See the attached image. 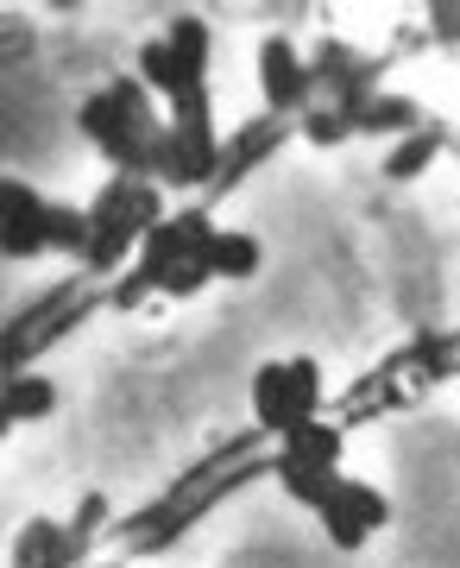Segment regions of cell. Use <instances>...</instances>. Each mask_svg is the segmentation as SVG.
Listing matches in <instances>:
<instances>
[{
  "label": "cell",
  "mask_w": 460,
  "mask_h": 568,
  "mask_svg": "<svg viewBox=\"0 0 460 568\" xmlns=\"http://www.w3.org/2000/svg\"><path fill=\"white\" fill-rule=\"evenodd\" d=\"M202 260L215 278H253L259 272V241L253 234H215V241L202 246Z\"/></svg>",
  "instance_id": "obj_11"
},
{
  "label": "cell",
  "mask_w": 460,
  "mask_h": 568,
  "mask_svg": "<svg viewBox=\"0 0 460 568\" xmlns=\"http://www.w3.org/2000/svg\"><path fill=\"white\" fill-rule=\"evenodd\" d=\"M171 121H159V108H152V89L133 77L108 82L101 95L82 102V133L108 152V159L121 164V171H140L145 178V159H152V140H159Z\"/></svg>",
  "instance_id": "obj_1"
},
{
  "label": "cell",
  "mask_w": 460,
  "mask_h": 568,
  "mask_svg": "<svg viewBox=\"0 0 460 568\" xmlns=\"http://www.w3.org/2000/svg\"><path fill=\"white\" fill-rule=\"evenodd\" d=\"M58 405V386L39 379V373H7V424H25V417H44Z\"/></svg>",
  "instance_id": "obj_12"
},
{
  "label": "cell",
  "mask_w": 460,
  "mask_h": 568,
  "mask_svg": "<svg viewBox=\"0 0 460 568\" xmlns=\"http://www.w3.org/2000/svg\"><path fill=\"white\" fill-rule=\"evenodd\" d=\"M297 133H303L309 145H340V140H354V133H360V114H347L340 102L309 108V114L297 121Z\"/></svg>",
  "instance_id": "obj_13"
},
{
  "label": "cell",
  "mask_w": 460,
  "mask_h": 568,
  "mask_svg": "<svg viewBox=\"0 0 460 568\" xmlns=\"http://www.w3.org/2000/svg\"><path fill=\"white\" fill-rule=\"evenodd\" d=\"M429 26H436L441 44H460V0H436L429 7Z\"/></svg>",
  "instance_id": "obj_17"
},
{
  "label": "cell",
  "mask_w": 460,
  "mask_h": 568,
  "mask_svg": "<svg viewBox=\"0 0 460 568\" xmlns=\"http://www.w3.org/2000/svg\"><path fill=\"white\" fill-rule=\"evenodd\" d=\"M164 39H171V51L183 58V70H190V77H196V82H208V26H202L196 13H183V20H171V32H164Z\"/></svg>",
  "instance_id": "obj_14"
},
{
  "label": "cell",
  "mask_w": 460,
  "mask_h": 568,
  "mask_svg": "<svg viewBox=\"0 0 460 568\" xmlns=\"http://www.w3.org/2000/svg\"><path fill=\"white\" fill-rule=\"evenodd\" d=\"M297 121H284V114H265L259 126H246L234 145H221V171H215V190H227L234 178H246L253 171V159H265V152H278V140L290 133Z\"/></svg>",
  "instance_id": "obj_6"
},
{
  "label": "cell",
  "mask_w": 460,
  "mask_h": 568,
  "mask_svg": "<svg viewBox=\"0 0 460 568\" xmlns=\"http://www.w3.org/2000/svg\"><path fill=\"white\" fill-rule=\"evenodd\" d=\"M278 462H290V467H328V474H340V429L335 424H303V429H290L284 436V448H278Z\"/></svg>",
  "instance_id": "obj_7"
},
{
  "label": "cell",
  "mask_w": 460,
  "mask_h": 568,
  "mask_svg": "<svg viewBox=\"0 0 460 568\" xmlns=\"http://www.w3.org/2000/svg\"><path fill=\"white\" fill-rule=\"evenodd\" d=\"M101 518H108V499H101V493H89V499L76 506V525H70V544H82V537H95V530H101Z\"/></svg>",
  "instance_id": "obj_16"
},
{
  "label": "cell",
  "mask_w": 460,
  "mask_h": 568,
  "mask_svg": "<svg viewBox=\"0 0 460 568\" xmlns=\"http://www.w3.org/2000/svg\"><path fill=\"white\" fill-rule=\"evenodd\" d=\"M422 108L410 102V95H372V102L360 108V133H403V140H410V133H422Z\"/></svg>",
  "instance_id": "obj_10"
},
{
  "label": "cell",
  "mask_w": 460,
  "mask_h": 568,
  "mask_svg": "<svg viewBox=\"0 0 460 568\" xmlns=\"http://www.w3.org/2000/svg\"><path fill=\"white\" fill-rule=\"evenodd\" d=\"M454 152H460V140H454Z\"/></svg>",
  "instance_id": "obj_18"
},
{
  "label": "cell",
  "mask_w": 460,
  "mask_h": 568,
  "mask_svg": "<svg viewBox=\"0 0 460 568\" xmlns=\"http://www.w3.org/2000/svg\"><path fill=\"white\" fill-rule=\"evenodd\" d=\"M316 518H321V530H328L335 549H360L366 537L391 518V506H385V493L360 487V480H340V487L316 506Z\"/></svg>",
  "instance_id": "obj_4"
},
{
  "label": "cell",
  "mask_w": 460,
  "mask_h": 568,
  "mask_svg": "<svg viewBox=\"0 0 460 568\" xmlns=\"http://www.w3.org/2000/svg\"><path fill=\"white\" fill-rule=\"evenodd\" d=\"M321 410V366L316 361H265L253 373V417L272 436H290V429L316 424Z\"/></svg>",
  "instance_id": "obj_2"
},
{
  "label": "cell",
  "mask_w": 460,
  "mask_h": 568,
  "mask_svg": "<svg viewBox=\"0 0 460 568\" xmlns=\"http://www.w3.org/2000/svg\"><path fill=\"white\" fill-rule=\"evenodd\" d=\"M259 89H265V108L272 114L303 121L309 114V95H316V70L303 63V51L290 39H265L259 44Z\"/></svg>",
  "instance_id": "obj_3"
},
{
  "label": "cell",
  "mask_w": 460,
  "mask_h": 568,
  "mask_svg": "<svg viewBox=\"0 0 460 568\" xmlns=\"http://www.w3.org/2000/svg\"><path fill=\"white\" fill-rule=\"evenodd\" d=\"M51 246V203H39L25 183H7V260H32Z\"/></svg>",
  "instance_id": "obj_5"
},
{
  "label": "cell",
  "mask_w": 460,
  "mask_h": 568,
  "mask_svg": "<svg viewBox=\"0 0 460 568\" xmlns=\"http://www.w3.org/2000/svg\"><path fill=\"white\" fill-rule=\"evenodd\" d=\"M140 82H145V89H159L164 102H171V95H183V89H196V77L183 70V58L171 51V39L140 44Z\"/></svg>",
  "instance_id": "obj_9"
},
{
  "label": "cell",
  "mask_w": 460,
  "mask_h": 568,
  "mask_svg": "<svg viewBox=\"0 0 460 568\" xmlns=\"http://www.w3.org/2000/svg\"><path fill=\"white\" fill-rule=\"evenodd\" d=\"M441 145H448V126H422V133H410V140H398L391 152H385V183H410V178H422L429 164L441 159Z\"/></svg>",
  "instance_id": "obj_8"
},
{
  "label": "cell",
  "mask_w": 460,
  "mask_h": 568,
  "mask_svg": "<svg viewBox=\"0 0 460 568\" xmlns=\"http://www.w3.org/2000/svg\"><path fill=\"white\" fill-rule=\"evenodd\" d=\"M215 278V272H208V260H183V265H171V272H164V297H196L202 284Z\"/></svg>",
  "instance_id": "obj_15"
}]
</instances>
